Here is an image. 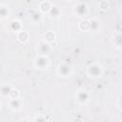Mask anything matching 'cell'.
I'll return each mask as SVG.
<instances>
[{"instance_id":"cell-1","label":"cell","mask_w":122,"mask_h":122,"mask_svg":"<svg viewBox=\"0 0 122 122\" xmlns=\"http://www.w3.org/2000/svg\"><path fill=\"white\" fill-rule=\"evenodd\" d=\"M87 72H88V75L90 77L99 78L103 74V67H102V65L100 63L93 62V63H92V64H90L88 66Z\"/></svg>"},{"instance_id":"cell-2","label":"cell","mask_w":122,"mask_h":122,"mask_svg":"<svg viewBox=\"0 0 122 122\" xmlns=\"http://www.w3.org/2000/svg\"><path fill=\"white\" fill-rule=\"evenodd\" d=\"M73 12L81 18H84L88 15L89 13V8L88 5L84 2H78L75 4V6L73 7Z\"/></svg>"},{"instance_id":"cell-3","label":"cell","mask_w":122,"mask_h":122,"mask_svg":"<svg viewBox=\"0 0 122 122\" xmlns=\"http://www.w3.org/2000/svg\"><path fill=\"white\" fill-rule=\"evenodd\" d=\"M50 65V60L48 56L37 55L34 59V66L39 70H46Z\"/></svg>"},{"instance_id":"cell-4","label":"cell","mask_w":122,"mask_h":122,"mask_svg":"<svg viewBox=\"0 0 122 122\" xmlns=\"http://www.w3.org/2000/svg\"><path fill=\"white\" fill-rule=\"evenodd\" d=\"M72 72L71 67L67 63H60L57 67V73L61 77H69Z\"/></svg>"},{"instance_id":"cell-5","label":"cell","mask_w":122,"mask_h":122,"mask_svg":"<svg viewBox=\"0 0 122 122\" xmlns=\"http://www.w3.org/2000/svg\"><path fill=\"white\" fill-rule=\"evenodd\" d=\"M75 99L80 105H85L90 100V94L85 90H79L75 93Z\"/></svg>"},{"instance_id":"cell-6","label":"cell","mask_w":122,"mask_h":122,"mask_svg":"<svg viewBox=\"0 0 122 122\" xmlns=\"http://www.w3.org/2000/svg\"><path fill=\"white\" fill-rule=\"evenodd\" d=\"M51 44L43 41H40L37 45V51H38V55H44V56H48V54L51 52Z\"/></svg>"},{"instance_id":"cell-7","label":"cell","mask_w":122,"mask_h":122,"mask_svg":"<svg viewBox=\"0 0 122 122\" xmlns=\"http://www.w3.org/2000/svg\"><path fill=\"white\" fill-rule=\"evenodd\" d=\"M9 108L13 112H18L22 109V101L20 99H10L9 100Z\"/></svg>"},{"instance_id":"cell-8","label":"cell","mask_w":122,"mask_h":122,"mask_svg":"<svg viewBox=\"0 0 122 122\" xmlns=\"http://www.w3.org/2000/svg\"><path fill=\"white\" fill-rule=\"evenodd\" d=\"M9 29L11 30V31H14V32H19L20 30H22V23L20 20L18 19H14V20H11L10 23H9Z\"/></svg>"},{"instance_id":"cell-9","label":"cell","mask_w":122,"mask_h":122,"mask_svg":"<svg viewBox=\"0 0 122 122\" xmlns=\"http://www.w3.org/2000/svg\"><path fill=\"white\" fill-rule=\"evenodd\" d=\"M30 19L33 24L39 23L42 20V12L40 10H33L30 12Z\"/></svg>"},{"instance_id":"cell-10","label":"cell","mask_w":122,"mask_h":122,"mask_svg":"<svg viewBox=\"0 0 122 122\" xmlns=\"http://www.w3.org/2000/svg\"><path fill=\"white\" fill-rule=\"evenodd\" d=\"M89 26L91 31H98L100 29V20L95 17H92L89 19Z\"/></svg>"},{"instance_id":"cell-11","label":"cell","mask_w":122,"mask_h":122,"mask_svg":"<svg viewBox=\"0 0 122 122\" xmlns=\"http://www.w3.org/2000/svg\"><path fill=\"white\" fill-rule=\"evenodd\" d=\"M38 7H39L38 10L41 12H43V13H49V11L51 9L52 5H51V3L50 1H41L39 3V6Z\"/></svg>"},{"instance_id":"cell-12","label":"cell","mask_w":122,"mask_h":122,"mask_svg":"<svg viewBox=\"0 0 122 122\" xmlns=\"http://www.w3.org/2000/svg\"><path fill=\"white\" fill-rule=\"evenodd\" d=\"M16 37H17V40H18L19 42H21V43H26V42H28L29 39H30V33H29V31L22 30H20L19 32L16 33Z\"/></svg>"},{"instance_id":"cell-13","label":"cell","mask_w":122,"mask_h":122,"mask_svg":"<svg viewBox=\"0 0 122 122\" xmlns=\"http://www.w3.org/2000/svg\"><path fill=\"white\" fill-rule=\"evenodd\" d=\"M10 7L6 4H0V18L2 20L6 19L10 16Z\"/></svg>"},{"instance_id":"cell-14","label":"cell","mask_w":122,"mask_h":122,"mask_svg":"<svg viewBox=\"0 0 122 122\" xmlns=\"http://www.w3.org/2000/svg\"><path fill=\"white\" fill-rule=\"evenodd\" d=\"M55 38H56V34H55V32L52 31V30H47V31H45L44 34H43V39H44V41L47 42V43H49V44L52 43V42L55 40Z\"/></svg>"},{"instance_id":"cell-15","label":"cell","mask_w":122,"mask_h":122,"mask_svg":"<svg viewBox=\"0 0 122 122\" xmlns=\"http://www.w3.org/2000/svg\"><path fill=\"white\" fill-rule=\"evenodd\" d=\"M11 90H12V87H11L10 84L4 83V84H2V86H1L0 93H1V95H2L3 97H9V96H10V92H11Z\"/></svg>"},{"instance_id":"cell-16","label":"cell","mask_w":122,"mask_h":122,"mask_svg":"<svg viewBox=\"0 0 122 122\" xmlns=\"http://www.w3.org/2000/svg\"><path fill=\"white\" fill-rule=\"evenodd\" d=\"M49 16L51 17V18H53V19H55V18H58L60 15H61V10H60V8H58L56 5H52V7H51V9L50 10V11H49Z\"/></svg>"},{"instance_id":"cell-17","label":"cell","mask_w":122,"mask_h":122,"mask_svg":"<svg viewBox=\"0 0 122 122\" xmlns=\"http://www.w3.org/2000/svg\"><path fill=\"white\" fill-rule=\"evenodd\" d=\"M112 43L116 48H122V33L117 32L112 36Z\"/></svg>"},{"instance_id":"cell-18","label":"cell","mask_w":122,"mask_h":122,"mask_svg":"<svg viewBox=\"0 0 122 122\" xmlns=\"http://www.w3.org/2000/svg\"><path fill=\"white\" fill-rule=\"evenodd\" d=\"M78 28L83 30V31H89L90 30V26H89V20H85V19H82L79 24H78Z\"/></svg>"},{"instance_id":"cell-19","label":"cell","mask_w":122,"mask_h":122,"mask_svg":"<svg viewBox=\"0 0 122 122\" xmlns=\"http://www.w3.org/2000/svg\"><path fill=\"white\" fill-rule=\"evenodd\" d=\"M10 99H19L20 98V91L18 89H15V88H12L10 93V96H9Z\"/></svg>"},{"instance_id":"cell-20","label":"cell","mask_w":122,"mask_h":122,"mask_svg":"<svg viewBox=\"0 0 122 122\" xmlns=\"http://www.w3.org/2000/svg\"><path fill=\"white\" fill-rule=\"evenodd\" d=\"M98 7L101 9V10H107L108 8H110V2L109 1H106V0H102L98 3Z\"/></svg>"},{"instance_id":"cell-21","label":"cell","mask_w":122,"mask_h":122,"mask_svg":"<svg viewBox=\"0 0 122 122\" xmlns=\"http://www.w3.org/2000/svg\"><path fill=\"white\" fill-rule=\"evenodd\" d=\"M33 122H48V118H47L46 115L39 114V115H36V116L34 117Z\"/></svg>"},{"instance_id":"cell-22","label":"cell","mask_w":122,"mask_h":122,"mask_svg":"<svg viewBox=\"0 0 122 122\" xmlns=\"http://www.w3.org/2000/svg\"><path fill=\"white\" fill-rule=\"evenodd\" d=\"M117 105H118V107L122 110V95L118 98V101H117Z\"/></svg>"},{"instance_id":"cell-23","label":"cell","mask_w":122,"mask_h":122,"mask_svg":"<svg viewBox=\"0 0 122 122\" xmlns=\"http://www.w3.org/2000/svg\"><path fill=\"white\" fill-rule=\"evenodd\" d=\"M72 122H83V120H82L81 118H79V117H75V118L72 120Z\"/></svg>"},{"instance_id":"cell-24","label":"cell","mask_w":122,"mask_h":122,"mask_svg":"<svg viewBox=\"0 0 122 122\" xmlns=\"http://www.w3.org/2000/svg\"><path fill=\"white\" fill-rule=\"evenodd\" d=\"M19 122H28V121H27V120H25V119H23V120H20Z\"/></svg>"},{"instance_id":"cell-25","label":"cell","mask_w":122,"mask_h":122,"mask_svg":"<svg viewBox=\"0 0 122 122\" xmlns=\"http://www.w3.org/2000/svg\"><path fill=\"white\" fill-rule=\"evenodd\" d=\"M121 14H122V6H121Z\"/></svg>"}]
</instances>
